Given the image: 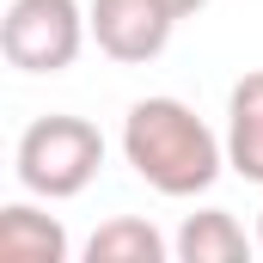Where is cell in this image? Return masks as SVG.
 I'll return each instance as SVG.
<instances>
[{
  "mask_svg": "<svg viewBox=\"0 0 263 263\" xmlns=\"http://www.w3.org/2000/svg\"><path fill=\"white\" fill-rule=\"evenodd\" d=\"M257 251H263V214H257Z\"/></svg>",
  "mask_w": 263,
  "mask_h": 263,
  "instance_id": "cell-10",
  "label": "cell"
},
{
  "mask_svg": "<svg viewBox=\"0 0 263 263\" xmlns=\"http://www.w3.org/2000/svg\"><path fill=\"white\" fill-rule=\"evenodd\" d=\"M172 245H178V263H245L257 233H245L227 208H196V214H184Z\"/></svg>",
  "mask_w": 263,
  "mask_h": 263,
  "instance_id": "cell-7",
  "label": "cell"
},
{
  "mask_svg": "<svg viewBox=\"0 0 263 263\" xmlns=\"http://www.w3.org/2000/svg\"><path fill=\"white\" fill-rule=\"evenodd\" d=\"M227 165L263 190V67L227 92Z\"/></svg>",
  "mask_w": 263,
  "mask_h": 263,
  "instance_id": "cell-5",
  "label": "cell"
},
{
  "mask_svg": "<svg viewBox=\"0 0 263 263\" xmlns=\"http://www.w3.org/2000/svg\"><path fill=\"white\" fill-rule=\"evenodd\" d=\"M67 257V227L31 202L0 208V263H62Z\"/></svg>",
  "mask_w": 263,
  "mask_h": 263,
  "instance_id": "cell-6",
  "label": "cell"
},
{
  "mask_svg": "<svg viewBox=\"0 0 263 263\" xmlns=\"http://www.w3.org/2000/svg\"><path fill=\"white\" fill-rule=\"evenodd\" d=\"M159 6H165L172 18H190V12H202V6H208V0H159Z\"/></svg>",
  "mask_w": 263,
  "mask_h": 263,
  "instance_id": "cell-9",
  "label": "cell"
},
{
  "mask_svg": "<svg viewBox=\"0 0 263 263\" xmlns=\"http://www.w3.org/2000/svg\"><path fill=\"white\" fill-rule=\"evenodd\" d=\"M178 251L153 220H135V214H117L104 220L92 239H86V263H165Z\"/></svg>",
  "mask_w": 263,
  "mask_h": 263,
  "instance_id": "cell-8",
  "label": "cell"
},
{
  "mask_svg": "<svg viewBox=\"0 0 263 263\" xmlns=\"http://www.w3.org/2000/svg\"><path fill=\"white\" fill-rule=\"evenodd\" d=\"M86 18H92V43L123 67L159 62L172 43V25H178L159 0H92Z\"/></svg>",
  "mask_w": 263,
  "mask_h": 263,
  "instance_id": "cell-4",
  "label": "cell"
},
{
  "mask_svg": "<svg viewBox=\"0 0 263 263\" xmlns=\"http://www.w3.org/2000/svg\"><path fill=\"white\" fill-rule=\"evenodd\" d=\"M92 18L80 0H12L0 18V55L18 73H62L80 62Z\"/></svg>",
  "mask_w": 263,
  "mask_h": 263,
  "instance_id": "cell-3",
  "label": "cell"
},
{
  "mask_svg": "<svg viewBox=\"0 0 263 263\" xmlns=\"http://www.w3.org/2000/svg\"><path fill=\"white\" fill-rule=\"evenodd\" d=\"M104 165V135L92 129L86 117H67V110H49L37 117L31 129L18 135V153H12V172L31 196L43 202H67L80 196Z\"/></svg>",
  "mask_w": 263,
  "mask_h": 263,
  "instance_id": "cell-2",
  "label": "cell"
},
{
  "mask_svg": "<svg viewBox=\"0 0 263 263\" xmlns=\"http://www.w3.org/2000/svg\"><path fill=\"white\" fill-rule=\"evenodd\" d=\"M123 159L159 196H202L227 172V135H214L184 98H141L123 117Z\"/></svg>",
  "mask_w": 263,
  "mask_h": 263,
  "instance_id": "cell-1",
  "label": "cell"
}]
</instances>
